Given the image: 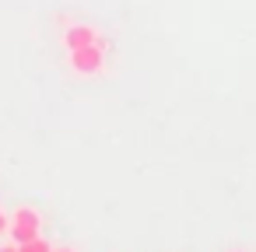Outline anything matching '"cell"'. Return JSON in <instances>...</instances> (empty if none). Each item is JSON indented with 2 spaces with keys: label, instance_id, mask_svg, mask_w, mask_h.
<instances>
[{
  "label": "cell",
  "instance_id": "6da1fadb",
  "mask_svg": "<svg viewBox=\"0 0 256 252\" xmlns=\"http://www.w3.org/2000/svg\"><path fill=\"white\" fill-rule=\"evenodd\" d=\"M39 231H42V217H39V210L36 207H18L14 214H11V224H8V235L22 245V242H28V238H39Z\"/></svg>",
  "mask_w": 256,
  "mask_h": 252
},
{
  "label": "cell",
  "instance_id": "277c9868",
  "mask_svg": "<svg viewBox=\"0 0 256 252\" xmlns=\"http://www.w3.org/2000/svg\"><path fill=\"white\" fill-rule=\"evenodd\" d=\"M18 252H53V245L39 235V238H28V242H22L18 245Z\"/></svg>",
  "mask_w": 256,
  "mask_h": 252
},
{
  "label": "cell",
  "instance_id": "7a4b0ae2",
  "mask_svg": "<svg viewBox=\"0 0 256 252\" xmlns=\"http://www.w3.org/2000/svg\"><path fill=\"white\" fill-rule=\"evenodd\" d=\"M70 67H74V74L92 77V74H98V70L106 67V49H102V46H84V49H74V53H70Z\"/></svg>",
  "mask_w": 256,
  "mask_h": 252
},
{
  "label": "cell",
  "instance_id": "5b68a950",
  "mask_svg": "<svg viewBox=\"0 0 256 252\" xmlns=\"http://www.w3.org/2000/svg\"><path fill=\"white\" fill-rule=\"evenodd\" d=\"M8 224H11V214L0 210V235H8Z\"/></svg>",
  "mask_w": 256,
  "mask_h": 252
},
{
  "label": "cell",
  "instance_id": "8992f818",
  "mask_svg": "<svg viewBox=\"0 0 256 252\" xmlns=\"http://www.w3.org/2000/svg\"><path fill=\"white\" fill-rule=\"evenodd\" d=\"M0 252H18V242H11V245H0Z\"/></svg>",
  "mask_w": 256,
  "mask_h": 252
},
{
  "label": "cell",
  "instance_id": "3957f363",
  "mask_svg": "<svg viewBox=\"0 0 256 252\" xmlns=\"http://www.w3.org/2000/svg\"><path fill=\"white\" fill-rule=\"evenodd\" d=\"M64 46L74 53V49H84V46H98V32L92 25H70L64 32Z\"/></svg>",
  "mask_w": 256,
  "mask_h": 252
},
{
  "label": "cell",
  "instance_id": "52a82bcc",
  "mask_svg": "<svg viewBox=\"0 0 256 252\" xmlns=\"http://www.w3.org/2000/svg\"><path fill=\"white\" fill-rule=\"evenodd\" d=\"M56 252H70V249H56Z\"/></svg>",
  "mask_w": 256,
  "mask_h": 252
}]
</instances>
